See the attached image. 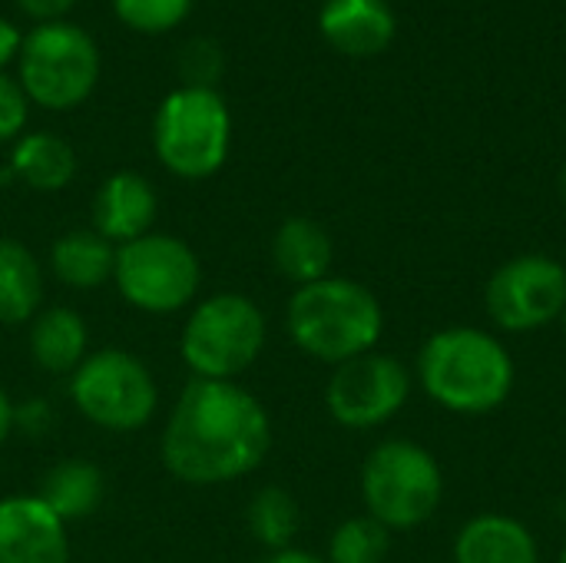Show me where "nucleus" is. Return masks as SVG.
Segmentation results:
<instances>
[{
	"label": "nucleus",
	"mask_w": 566,
	"mask_h": 563,
	"mask_svg": "<svg viewBox=\"0 0 566 563\" xmlns=\"http://www.w3.org/2000/svg\"><path fill=\"white\" fill-rule=\"evenodd\" d=\"M272 448L265 405L239 382L192 378L163 428V465L192 488L252 475Z\"/></svg>",
	"instance_id": "1"
},
{
	"label": "nucleus",
	"mask_w": 566,
	"mask_h": 563,
	"mask_svg": "<svg viewBox=\"0 0 566 563\" xmlns=\"http://www.w3.org/2000/svg\"><path fill=\"white\" fill-rule=\"evenodd\" d=\"M424 392L454 415H488L514 392L511 352L481 329H444L418 355Z\"/></svg>",
	"instance_id": "2"
},
{
	"label": "nucleus",
	"mask_w": 566,
	"mask_h": 563,
	"mask_svg": "<svg viewBox=\"0 0 566 563\" xmlns=\"http://www.w3.org/2000/svg\"><path fill=\"white\" fill-rule=\"evenodd\" d=\"M285 325L305 355L325 365H345L378 345L385 332V312L361 282L325 275L295 289Z\"/></svg>",
	"instance_id": "3"
},
{
	"label": "nucleus",
	"mask_w": 566,
	"mask_h": 563,
	"mask_svg": "<svg viewBox=\"0 0 566 563\" xmlns=\"http://www.w3.org/2000/svg\"><path fill=\"white\" fill-rule=\"evenodd\" d=\"M265 315L262 309L239 292H219L202 299L179 338V355L192 378L206 382H235L265 348Z\"/></svg>",
	"instance_id": "4"
},
{
	"label": "nucleus",
	"mask_w": 566,
	"mask_h": 563,
	"mask_svg": "<svg viewBox=\"0 0 566 563\" xmlns=\"http://www.w3.org/2000/svg\"><path fill=\"white\" fill-rule=\"evenodd\" d=\"M232 143V116L216 90L182 86L169 93L153 123L159 163L179 179H206L222 169Z\"/></svg>",
	"instance_id": "5"
},
{
	"label": "nucleus",
	"mask_w": 566,
	"mask_h": 563,
	"mask_svg": "<svg viewBox=\"0 0 566 563\" xmlns=\"http://www.w3.org/2000/svg\"><path fill=\"white\" fill-rule=\"evenodd\" d=\"M444 494V478L431 451L415 441H381L361 468V498L368 514L388 531L424 524Z\"/></svg>",
	"instance_id": "6"
},
{
	"label": "nucleus",
	"mask_w": 566,
	"mask_h": 563,
	"mask_svg": "<svg viewBox=\"0 0 566 563\" xmlns=\"http://www.w3.org/2000/svg\"><path fill=\"white\" fill-rule=\"evenodd\" d=\"M70 398L76 411L113 435L139 431L159 408L153 372L123 348H99L70 375Z\"/></svg>",
	"instance_id": "7"
},
{
	"label": "nucleus",
	"mask_w": 566,
	"mask_h": 563,
	"mask_svg": "<svg viewBox=\"0 0 566 563\" xmlns=\"http://www.w3.org/2000/svg\"><path fill=\"white\" fill-rule=\"evenodd\" d=\"M99 80V50L73 23H40L20 46V90L43 110L80 106Z\"/></svg>",
	"instance_id": "8"
},
{
	"label": "nucleus",
	"mask_w": 566,
	"mask_h": 563,
	"mask_svg": "<svg viewBox=\"0 0 566 563\" xmlns=\"http://www.w3.org/2000/svg\"><path fill=\"white\" fill-rule=\"evenodd\" d=\"M113 282L126 305L149 315H172L196 299L202 269L182 239L169 232H146L116 246Z\"/></svg>",
	"instance_id": "9"
},
{
	"label": "nucleus",
	"mask_w": 566,
	"mask_h": 563,
	"mask_svg": "<svg viewBox=\"0 0 566 563\" xmlns=\"http://www.w3.org/2000/svg\"><path fill=\"white\" fill-rule=\"evenodd\" d=\"M411 395V372L391 355H358L335 365L325 402L338 425L365 431L391 421Z\"/></svg>",
	"instance_id": "10"
},
{
	"label": "nucleus",
	"mask_w": 566,
	"mask_h": 563,
	"mask_svg": "<svg viewBox=\"0 0 566 563\" xmlns=\"http://www.w3.org/2000/svg\"><path fill=\"white\" fill-rule=\"evenodd\" d=\"M566 309V269L551 256H517L488 282V312L507 332H537Z\"/></svg>",
	"instance_id": "11"
},
{
	"label": "nucleus",
	"mask_w": 566,
	"mask_h": 563,
	"mask_svg": "<svg viewBox=\"0 0 566 563\" xmlns=\"http://www.w3.org/2000/svg\"><path fill=\"white\" fill-rule=\"evenodd\" d=\"M0 563H70L66 524L36 494L0 501Z\"/></svg>",
	"instance_id": "12"
},
{
	"label": "nucleus",
	"mask_w": 566,
	"mask_h": 563,
	"mask_svg": "<svg viewBox=\"0 0 566 563\" xmlns=\"http://www.w3.org/2000/svg\"><path fill=\"white\" fill-rule=\"evenodd\" d=\"M156 212H159V199H156L153 183L139 173L123 169V173H113L96 189L93 229L106 242L123 246V242H133V239L153 232Z\"/></svg>",
	"instance_id": "13"
},
{
	"label": "nucleus",
	"mask_w": 566,
	"mask_h": 563,
	"mask_svg": "<svg viewBox=\"0 0 566 563\" xmlns=\"http://www.w3.org/2000/svg\"><path fill=\"white\" fill-rule=\"evenodd\" d=\"M318 27L348 56H375L395 40V13L385 0H325Z\"/></svg>",
	"instance_id": "14"
},
{
	"label": "nucleus",
	"mask_w": 566,
	"mask_h": 563,
	"mask_svg": "<svg viewBox=\"0 0 566 563\" xmlns=\"http://www.w3.org/2000/svg\"><path fill=\"white\" fill-rule=\"evenodd\" d=\"M458 563H537V541L517 518L481 514L458 531Z\"/></svg>",
	"instance_id": "15"
},
{
	"label": "nucleus",
	"mask_w": 566,
	"mask_h": 563,
	"mask_svg": "<svg viewBox=\"0 0 566 563\" xmlns=\"http://www.w3.org/2000/svg\"><path fill=\"white\" fill-rule=\"evenodd\" d=\"M335 259L332 236L308 216H292L279 226L272 239V262L282 279L295 285H312L328 275Z\"/></svg>",
	"instance_id": "16"
},
{
	"label": "nucleus",
	"mask_w": 566,
	"mask_h": 563,
	"mask_svg": "<svg viewBox=\"0 0 566 563\" xmlns=\"http://www.w3.org/2000/svg\"><path fill=\"white\" fill-rule=\"evenodd\" d=\"M90 345V332L80 312L66 305L43 309L30 319V355L50 375H73Z\"/></svg>",
	"instance_id": "17"
},
{
	"label": "nucleus",
	"mask_w": 566,
	"mask_h": 563,
	"mask_svg": "<svg viewBox=\"0 0 566 563\" xmlns=\"http://www.w3.org/2000/svg\"><path fill=\"white\" fill-rule=\"evenodd\" d=\"M116 246L96 229L63 232L50 249V272L70 289H99L113 279Z\"/></svg>",
	"instance_id": "18"
},
{
	"label": "nucleus",
	"mask_w": 566,
	"mask_h": 563,
	"mask_svg": "<svg viewBox=\"0 0 566 563\" xmlns=\"http://www.w3.org/2000/svg\"><path fill=\"white\" fill-rule=\"evenodd\" d=\"M103 494H106L103 471L96 465H90V461H60V465H53L43 475L40 491H36V498L63 524H73V521H83V518L96 514V508L103 504Z\"/></svg>",
	"instance_id": "19"
},
{
	"label": "nucleus",
	"mask_w": 566,
	"mask_h": 563,
	"mask_svg": "<svg viewBox=\"0 0 566 563\" xmlns=\"http://www.w3.org/2000/svg\"><path fill=\"white\" fill-rule=\"evenodd\" d=\"M43 269L36 256L17 242L0 239V325H23L40 312Z\"/></svg>",
	"instance_id": "20"
},
{
	"label": "nucleus",
	"mask_w": 566,
	"mask_h": 563,
	"mask_svg": "<svg viewBox=\"0 0 566 563\" xmlns=\"http://www.w3.org/2000/svg\"><path fill=\"white\" fill-rule=\"evenodd\" d=\"M10 169L36 192H60L76 176V153L63 136L30 133L13 146Z\"/></svg>",
	"instance_id": "21"
},
{
	"label": "nucleus",
	"mask_w": 566,
	"mask_h": 563,
	"mask_svg": "<svg viewBox=\"0 0 566 563\" xmlns=\"http://www.w3.org/2000/svg\"><path fill=\"white\" fill-rule=\"evenodd\" d=\"M298 524H302L298 501L282 488H262L249 501V531L272 554L292 548V541L298 534Z\"/></svg>",
	"instance_id": "22"
},
{
	"label": "nucleus",
	"mask_w": 566,
	"mask_h": 563,
	"mask_svg": "<svg viewBox=\"0 0 566 563\" xmlns=\"http://www.w3.org/2000/svg\"><path fill=\"white\" fill-rule=\"evenodd\" d=\"M391 551V531L371 514L348 518L328 541V563H381Z\"/></svg>",
	"instance_id": "23"
},
{
	"label": "nucleus",
	"mask_w": 566,
	"mask_h": 563,
	"mask_svg": "<svg viewBox=\"0 0 566 563\" xmlns=\"http://www.w3.org/2000/svg\"><path fill=\"white\" fill-rule=\"evenodd\" d=\"M192 0H113L116 17L139 33H166L186 13Z\"/></svg>",
	"instance_id": "24"
},
{
	"label": "nucleus",
	"mask_w": 566,
	"mask_h": 563,
	"mask_svg": "<svg viewBox=\"0 0 566 563\" xmlns=\"http://www.w3.org/2000/svg\"><path fill=\"white\" fill-rule=\"evenodd\" d=\"M179 66L186 76V86L212 90L216 76L222 73V53L212 40H189L182 56H179Z\"/></svg>",
	"instance_id": "25"
},
{
	"label": "nucleus",
	"mask_w": 566,
	"mask_h": 563,
	"mask_svg": "<svg viewBox=\"0 0 566 563\" xmlns=\"http://www.w3.org/2000/svg\"><path fill=\"white\" fill-rule=\"evenodd\" d=\"M27 93L20 90V83H13L10 76L0 73V143L13 139L23 123H27Z\"/></svg>",
	"instance_id": "26"
},
{
	"label": "nucleus",
	"mask_w": 566,
	"mask_h": 563,
	"mask_svg": "<svg viewBox=\"0 0 566 563\" xmlns=\"http://www.w3.org/2000/svg\"><path fill=\"white\" fill-rule=\"evenodd\" d=\"M76 0H17V7L27 17H36L40 23H53L56 17H63Z\"/></svg>",
	"instance_id": "27"
},
{
	"label": "nucleus",
	"mask_w": 566,
	"mask_h": 563,
	"mask_svg": "<svg viewBox=\"0 0 566 563\" xmlns=\"http://www.w3.org/2000/svg\"><path fill=\"white\" fill-rule=\"evenodd\" d=\"M20 46H23L20 30H17L10 20H3V17H0V66H7V63L20 53Z\"/></svg>",
	"instance_id": "28"
},
{
	"label": "nucleus",
	"mask_w": 566,
	"mask_h": 563,
	"mask_svg": "<svg viewBox=\"0 0 566 563\" xmlns=\"http://www.w3.org/2000/svg\"><path fill=\"white\" fill-rule=\"evenodd\" d=\"M46 421H50V411H46L43 402H30L27 411H17V425H23V428H30V431H40Z\"/></svg>",
	"instance_id": "29"
},
{
	"label": "nucleus",
	"mask_w": 566,
	"mask_h": 563,
	"mask_svg": "<svg viewBox=\"0 0 566 563\" xmlns=\"http://www.w3.org/2000/svg\"><path fill=\"white\" fill-rule=\"evenodd\" d=\"M13 428H17V408H13L10 395L0 388V445L13 435Z\"/></svg>",
	"instance_id": "30"
},
{
	"label": "nucleus",
	"mask_w": 566,
	"mask_h": 563,
	"mask_svg": "<svg viewBox=\"0 0 566 563\" xmlns=\"http://www.w3.org/2000/svg\"><path fill=\"white\" fill-rule=\"evenodd\" d=\"M265 563H328V557H318V554L302 551V548H285V551H275Z\"/></svg>",
	"instance_id": "31"
},
{
	"label": "nucleus",
	"mask_w": 566,
	"mask_h": 563,
	"mask_svg": "<svg viewBox=\"0 0 566 563\" xmlns=\"http://www.w3.org/2000/svg\"><path fill=\"white\" fill-rule=\"evenodd\" d=\"M560 192H564V199H566V166H564V173H560Z\"/></svg>",
	"instance_id": "32"
},
{
	"label": "nucleus",
	"mask_w": 566,
	"mask_h": 563,
	"mask_svg": "<svg viewBox=\"0 0 566 563\" xmlns=\"http://www.w3.org/2000/svg\"><path fill=\"white\" fill-rule=\"evenodd\" d=\"M560 563H566V548H564V551H560Z\"/></svg>",
	"instance_id": "33"
},
{
	"label": "nucleus",
	"mask_w": 566,
	"mask_h": 563,
	"mask_svg": "<svg viewBox=\"0 0 566 563\" xmlns=\"http://www.w3.org/2000/svg\"><path fill=\"white\" fill-rule=\"evenodd\" d=\"M560 322H564V329H566V309H564V315H560Z\"/></svg>",
	"instance_id": "34"
}]
</instances>
